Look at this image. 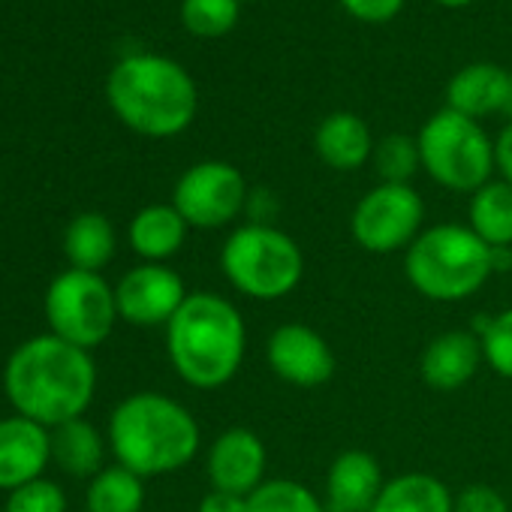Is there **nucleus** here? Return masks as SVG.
Segmentation results:
<instances>
[{"mask_svg":"<svg viewBox=\"0 0 512 512\" xmlns=\"http://www.w3.org/2000/svg\"><path fill=\"white\" fill-rule=\"evenodd\" d=\"M4 389L19 416L58 428L82 419L88 410L97 389V368L88 350L58 335H40L10 356Z\"/></svg>","mask_w":512,"mask_h":512,"instance_id":"f257e3e1","label":"nucleus"},{"mask_svg":"<svg viewBox=\"0 0 512 512\" xmlns=\"http://www.w3.org/2000/svg\"><path fill=\"white\" fill-rule=\"evenodd\" d=\"M172 368L193 389H220L241 371L247 326L238 308L217 293H190L166 326Z\"/></svg>","mask_w":512,"mask_h":512,"instance_id":"f03ea898","label":"nucleus"},{"mask_svg":"<svg viewBox=\"0 0 512 512\" xmlns=\"http://www.w3.org/2000/svg\"><path fill=\"white\" fill-rule=\"evenodd\" d=\"M196 416L169 395L136 392L109 419L112 452L136 476H163L187 467L199 452Z\"/></svg>","mask_w":512,"mask_h":512,"instance_id":"7ed1b4c3","label":"nucleus"},{"mask_svg":"<svg viewBox=\"0 0 512 512\" xmlns=\"http://www.w3.org/2000/svg\"><path fill=\"white\" fill-rule=\"evenodd\" d=\"M112 112L136 133L169 139L196 118V85L187 70L160 55H127L106 82Z\"/></svg>","mask_w":512,"mask_h":512,"instance_id":"20e7f679","label":"nucleus"},{"mask_svg":"<svg viewBox=\"0 0 512 512\" xmlns=\"http://www.w3.org/2000/svg\"><path fill=\"white\" fill-rule=\"evenodd\" d=\"M404 275L410 287L440 305H455L476 296L491 269V247L461 223H437L404 250Z\"/></svg>","mask_w":512,"mask_h":512,"instance_id":"39448f33","label":"nucleus"},{"mask_svg":"<svg viewBox=\"0 0 512 512\" xmlns=\"http://www.w3.org/2000/svg\"><path fill=\"white\" fill-rule=\"evenodd\" d=\"M220 269L232 290L253 302H281L305 278L299 241L275 223H241L220 247Z\"/></svg>","mask_w":512,"mask_h":512,"instance_id":"423d86ee","label":"nucleus"},{"mask_svg":"<svg viewBox=\"0 0 512 512\" xmlns=\"http://www.w3.org/2000/svg\"><path fill=\"white\" fill-rule=\"evenodd\" d=\"M416 145L431 181L455 193H476L497 169L494 142L482 124L452 109L434 112L422 124Z\"/></svg>","mask_w":512,"mask_h":512,"instance_id":"0eeeda50","label":"nucleus"},{"mask_svg":"<svg viewBox=\"0 0 512 512\" xmlns=\"http://www.w3.org/2000/svg\"><path fill=\"white\" fill-rule=\"evenodd\" d=\"M46 317L52 326V335L91 350L103 344L118 320V302L115 290L97 275L70 269L58 275L46 293Z\"/></svg>","mask_w":512,"mask_h":512,"instance_id":"6e6552de","label":"nucleus"},{"mask_svg":"<svg viewBox=\"0 0 512 512\" xmlns=\"http://www.w3.org/2000/svg\"><path fill=\"white\" fill-rule=\"evenodd\" d=\"M425 226V202L410 184H377L368 190L350 217L353 241L377 256L407 250Z\"/></svg>","mask_w":512,"mask_h":512,"instance_id":"1a4fd4ad","label":"nucleus"},{"mask_svg":"<svg viewBox=\"0 0 512 512\" xmlns=\"http://www.w3.org/2000/svg\"><path fill=\"white\" fill-rule=\"evenodd\" d=\"M250 187L244 172L223 160L190 166L172 193V205L193 229H223L247 211Z\"/></svg>","mask_w":512,"mask_h":512,"instance_id":"9d476101","label":"nucleus"},{"mask_svg":"<svg viewBox=\"0 0 512 512\" xmlns=\"http://www.w3.org/2000/svg\"><path fill=\"white\" fill-rule=\"evenodd\" d=\"M187 296L181 275L166 263H142L115 287L118 317L133 326H169Z\"/></svg>","mask_w":512,"mask_h":512,"instance_id":"9b49d317","label":"nucleus"},{"mask_svg":"<svg viewBox=\"0 0 512 512\" xmlns=\"http://www.w3.org/2000/svg\"><path fill=\"white\" fill-rule=\"evenodd\" d=\"M266 359L275 377H281L296 389H317L329 383L338 368L329 341L305 323L278 326L266 344Z\"/></svg>","mask_w":512,"mask_h":512,"instance_id":"f8f14e48","label":"nucleus"},{"mask_svg":"<svg viewBox=\"0 0 512 512\" xmlns=\"http://www.w3.org/2000/svg\"><path fill=\"white\" fill-rule=\"evenodd\" d=\"M266 467H269V449L263 437L241 425L217 434L205 461L211 488L244 494V497H250L266 482Z\"/></svg>","mask_w":512,"mask_h":512,"instance_id":"ddd939ff","label":"nucleus"},{"mask_svg":"<svg viewBox=\"0 0 512 512\" xmlns=\"http://www.w3.org/2000/svg\"><path fill=\"white\" fill-rule=\"evenodd\" d=\"M52 461V434L28 416L0 419V488L16 491L46 470Z\"/></svg>","mask_w":512,"mask_h":512,"instance_id":"4468645a","label":"nucleus"},{"mask_svg":"<svg viewBox=\"0 0 512 512\" xmlns=\"http://www.w3.org/2000/svg\"><path fill=\"white\" fill-rule=\"evenodd\" d=\"M482 362L485 356L479 335L473 329H449L428 341L419 359V374L428 389L455 392L476 377Z\"/></svg>","mask_w":512,"mask_h":512,"instance_id":"2eb2a0df","label":"nucleus"},{"mask_svg":"<svg viewBox=\"0 0 512 512\" xmlns=\"http://www.w3.org/2000/svg\"><path fill=\"white\" fill-rule=\"evenodd\" d=\"M386 476L380 461L365 449H347L335 455L326 473V509L329 512H374L383 494Z\"/></svg>","mask_w":512,"mask_h":512,"instance_id":"dca6fc26","label":"nucleus"},{"mask_svg":"<svg viewBox=\"0 0 512 512\" xmlns=\"http://www.w3.org/2000/svg\"><path fill=\"white\" fill-rule=\"evenodd\" d=\"M509 94H512V76L497 64L479 61L452 76L446 88V109L479 121L506 112Z\"/></svg>","mask_w":512,"mask_h":512,"instance_id":"f3484780","label":"nucleus"},{"mask_svg":"<svg viewBox=\"0 0 512 512\" xmlns=\"http://www.w3.org/2000/svg\"><path fill=\"white\" fill-rule=\"evenodd\" d=\"M317 157L338 172H356L374 157V139L368 124L353 112H332L314 133Z\"/></svg>","mask_w":512,"mask_h":512,"instance_id":"a211bd4d","label":"nucleus"},{"mask_svg":"<svg viewBox=\"0 0 512 512\" xmlns=\"http://www.w3.org/2000/svg\"><path fill=\"white\" fill-rule=\"evenodd\" d=\"M187 220L175 205H148L130 220V247L145 263H166L187 241Z\"/></svg>","mask_w":512,"mask_h":512,"instance_id":"6ab92c4d","label":"nucleus"},{"mask_svg":"<svg viewBox=\"0 0 512 512\" xmlns=\"http://www.w3.org/2000/svg\"><path fill=\"white\" fill-rule=\"evenodd\" d=\"M455 494L431 473H401L386 479L374 512H452Z\"/></svg>","mask_w":512,"mask_h":512,"instance_id":"aec40b11","label":"nucleus"},{"mask_svg":"<svg viewBox=\"0 0 512 512\" xmlns=\"http://www.w3.org/2000/svg\"><path fill=\"white\" fill-rule=\"evenodd\" d=\"M64 253L73 263V269L97 272L115 256V229L106 214L85 211L70 220L64 232Z\"/></svg>","mask_w":512,"mask_h":512,"instance_id":"412c9836","label":"nucleus"},{"mask_svg":"<svg viewBox=\"0 0 512 512\" xmlns=\"http://www.w3.org/2000/svg\"><path fill=\"white\" fill-rule=\"evenodd\" d=\"M467 220L488 247H512V184L500 178L470 193Z\"/></svg>","mask_w":512,"mask_h":512,"instance_id":"4be33fe9","label":"nucleus"},{"mask_svg":"<svg viewBox=\"0 0 512 512\" xmlns=\"http://www.w3.org/2000/svg\"><path fill=\"white\" fill-rule=\"evenodd\" d=\"M52 461L70 476H91L103 467V437L100 431L85 422L73 419L52 431Z\"/></svg>","mask_w":512,"mask_h":512,"instance_id":"5701e85b","label":"nucleus"},{"mask_svg":"<svg viewBox=\"0 0 512 512\" xmlns=\"http://www.w3.org/2000/svg\"><path fill=\"white\" fill-rule=\"evenodd\" d=\"M88 512H142L145 485L142 476L115 464L100 470L88 485Z\"/></svg>","mask_w":512,"mask_h":512,"instance_id":"b1692460","label":"nucleus"},{"mask_svg":"<svg viewBox=\"0 0 512 512\" xmlns=\"http://www.w3.org/2000/svg\"><path fill=\"white\" fill-rule=\"evenodd\" d=\"M250 512H329L305 482L296 479H266L247 497Z\"/></svg>","mask_w":512,"mask_h":512,"instance_id":"393cba45","label":"nucleus"},{"mask_svg":"<svg viewBox=\"0 0 512 512\" xmlns=\"http://www.w3.org/2000/svg\"><path fill=\"white\" fill-rule=\"evenodd\" d=\"M371 160H374V169L383 178V184H410V178L422 166L416 139H410L404 133L383 136L374 145V157Z\"/></svg>","mask_w":512,"mask_h":512,"instance_id":"a878e982","label":"nucleus"},{"mask_svg":"<svg viewBox=\"0 0 512 512\" xmlns=\"http://www.w3.org/2000/svg\"><path fill=\"white\" fill-rule=\"evenodd\" d=\"M238 4L241 0H184L181 4V22L193 37H223L238 22Z\"/></svg>","mask_w":512,"mask_h":512,"instance_id":"bb28decb","label":"nucleus"},{"mask_svg":"<svg viewBox=\"0 0 512 512\" xmlns=\"http://www.w3.org/2000/svg\"><path fill=\"white\" fill-rule=\"evenodd\" d=\"M482 341V356H485V365L503 377V380H512V308L488 317V320H479V326L473 329Z\"/></svg>","mask_w":512,"mask_h":512,"instance_id":"cd10ccee","label":"nucleus"},{"mask_svg":"<svg viewBox=\"0 0 512 512\" xmlns=\"http://www.w3.org/2000/svg\"><path fill=\"white\" fill-rule=\"evenodd\" d=\"M7 512H67V497H64L61 485L40 476V479L10 491Z\"/></svg>","mask_w":512,"mask_h":512,"instance_id":"c85d7f7f","label":"nucleus"},{"mask_svg":"<svg viewBox=\"0 0 512 512\" xmlns=\"http://www.w3.org/2000/svg\"><path fill=\"white\" fill-rule=\"evenodd\" d=\"M452 512H509L506 497L485 482H470L467 488H461L455 494V506Z\"/></svg>","mask_w":512,"mask_h":512,"instance_id":"c756f323","label":"nucleus"},{"mask_svg":"<svg viewBox=\"0 0 512 512\" xmlns=\"http://www.w3.org/2000/svg\"><path fill=\"white\" fill-rule=\"evenodd\" d=\"M344 10L350 16H356L359 22H368V25H383V22H392L401 7H404V0H341Z\"/></svg>","mask_w":512,"mask_h":512,"instance_id":"7c9ffc66","label":"nucleus"},{"mask_svg":"<svg viewBox=\"0 0 512 512\" xmlns=\"http://www.w3.org/2000/svg\"><path fill=\"white\" fill-rule=\"evenodd\" d=\"M196 512H250V506H247V497L244 494H232V491L211 488L202 497V503H199Z\"/></svg>","mask_w":512,"mask_h":512,"instance_id":"2f4dec72","label":"nucleus"},{"mask_svg":"<svg viewBox=\"0 0 512 512\" xmlns=\"http://www.w3.org/2000/svg\"><path fill=\"white\" fill-rule=\"evenodd\" d=\"M494 157H497V169H500L503 181L512 184V121L500 130V136L494 142Z\"/></svg>","mask_w":512,"mask_h":512,"instance_id":"473e14b6","label":"nucleus"},{"mask_svg":"<svg viewBox=\"0 0 512 512\" xmlns=\"http://www.w3.org/2000/svg\"><path fill=\"white\" fill-rule=\"evenodd\" d=\"M437 4H443V7H452V10H455V7H467L470 0H437Z\"/></svg>","mask_w":512,"mask_h":512,"instance_id":"72a5a7b5","label":"nucleus"}]
</instances>
